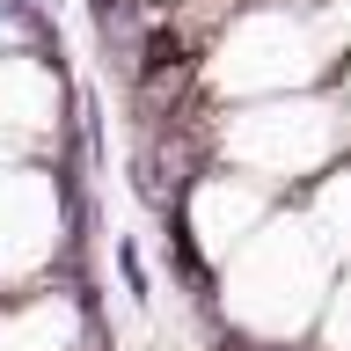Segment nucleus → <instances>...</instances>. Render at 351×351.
I'll return each mask as SVG.
<instances>
[{
    "label": "nucleus",
    "instance_id": "f257e3e1",
    "mask_svg": "<svg viewBox=\"0 0 351 351\" xmlns=\"http://www.w3.org/2000/svg\"><path fill=\"white\" fill-rule=\"evenodd\" d=\"M117 263H125V285H132V300H147V263H139V249H132V241H117Z\"/></svg>",
    "mask_w": 351,
    "mask_h": 351
}]
</instances>
